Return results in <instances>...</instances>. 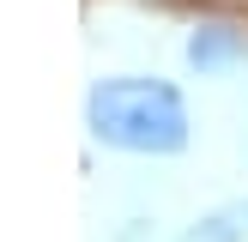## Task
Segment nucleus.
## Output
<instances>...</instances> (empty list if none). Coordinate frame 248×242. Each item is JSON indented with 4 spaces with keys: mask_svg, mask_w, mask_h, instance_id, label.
<instances>
[{
    "mask_svg": "<svg viewBox=\"0 0 248 242\" xmlns=\"http://www.w3.org/2000/svg\"><path fill=\"white\" fill-rule=\"evenodd\" d=\"M230 60H242V36L230 30V24H200V30L188 36V67L194 73H218V67H230Z\"/></svg>",
    "mask_w": 248,
    "mask_h": 242,
    "instance_id": "f03ea898",
    "label": "nucleus"
},
{
    "mask_svg": "<svg viewBox=\"0 0 248 242\" xmlns=\"http://www.w3.org/2000/svg\"><path fill=\"white\" fill-rule=\"evenodd\" d=\"M242 224H248V200L224 206V212H212L200 230H194V242H236V236H242Z\"/></svg>",
    "mask_w": 248,
    "mask_h": 242,
    "instance_id": "7ed1b4c3",
    "label": "nucleus"
},
{
    "mask_svg": "<svg viewBox=\"0 0 248 242\" xmlns=\"http://www.w3.org/2000/svg\"><path fill=\"white\" fill-rule=\"evenodd\" d=\"M85 121L115 151L170 157L188 145V103L164 79H97L85 97Z\"/></svg>",
    "mask_w": 248,
    "mask_h": 242,
    "instance_id": "f257e3e1",
    "label": "nucleus"
}]
</instances>
